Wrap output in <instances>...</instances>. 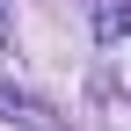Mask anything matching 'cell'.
Instances as JSON below:
<instances>
[{
    "mask_svg": "<svg viewBox=\"0 0 131 131\" xmlns=\"http://www.w3.org/2000/svg\"><path fill=\"white\" fill-rule=\"evenodd\" d=\"M0 117H15V124H29V131H58V117L37 102V95H15L7 80H0Z\"/></svg>",
    "mask_w": 131,
    "mask_h": 131,
    "instance_id": "6da1fadb",
    "label": "cell"
},
{
    "mask_svg": "<svg viewBox=\"0 0 131 131\" xmlns=\"http://www.w3.org/2000/svg\"><path fill=\"white\" fill-rule=\"evenodd\" d=\"M0 44H7V7H0Z\"/></svg>",
    "mask_w": 131,
    "mask_h": 131,
    "instance_id": "7a4b0ae2",
    "label": "cell"
}]
</instances>
